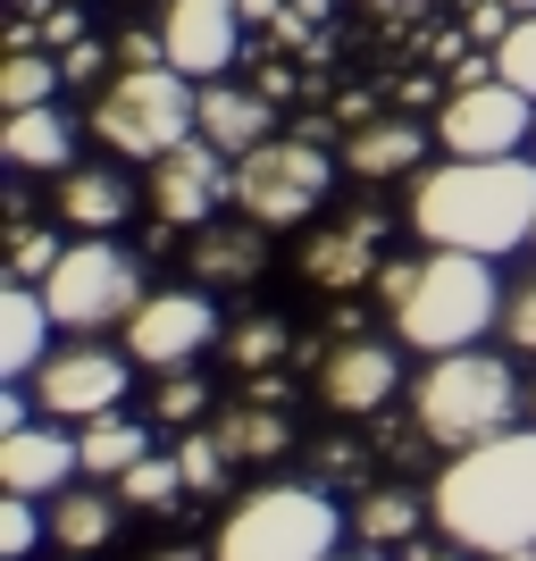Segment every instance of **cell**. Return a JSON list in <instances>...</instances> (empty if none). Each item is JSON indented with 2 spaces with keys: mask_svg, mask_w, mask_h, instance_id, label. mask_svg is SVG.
<instances>
[{
  "mask_svg": "<svg viewBox=\"0 0 536 561\" xmlns=\"http://www.w3.org/2000/svg\"><path fill=\"white\" fill-rule=\"evenodd\" d=\"M411 234L420 243H444V252H520L536 234V160L528 151H494V160H453L427 168L411 185Z\"/></svg>",
  "mask_w": 536,
  "mask_h": 561,
  "instance_id": "cell-1",
  "label": "cell"
},
{
  "mask_svg": "<svg viewBox=\"0 0 536 561\" xmlns=\"http://www.w3.org/2000/svg\"><path fill=\"white\" fill-rule=\"evenodd\" d=\"M427 519L478 561L536 545V427H503L487 445L453 453L444 478L427 486Z\"/></svg>",
  "mask_w": 536,
  "mask_h": 561,
  "instance_id": "cell-2",
  "label": "cell"
},
{
  "mask_svg": "<svg viewBox=\"0 0 536 561\" xmlns=\"http://www.w3.org/2000/svg\"><path fill=\"white\" fill-rule=\"evenodd\" d=\"M377 302H386L395 344H420V352H461L487 328H503V277H494V260L444 252V243H427L420 260L377 268Z\"/></svg>",
  "mask_w": 536,
  "mask_h": 561,
  "instance_id": "cell-3",
  "label": "cell"
},
{
  "mask_svg": "<svg viewBox=\"0 0 536 561\" xmlns=\"http://www.w3.org/2000/svg\"><path fill=\"white\" fill-rule=\"evenodd\" d=\"M411 420H420L427 445L469 453V445H487V436H503V427L528 420V386L512 377L503 352H478V344L427 352L420 386H411Z\"/></svg>",
  "mask_w": 536,
  "mask_h": 561,
  "instance_id": "cell-4",
  "label": "cell"
},
{
  "mask_svg": "<svg viewBox=\"0 0 536 561\" xmlns=\"http://www.w3.org/2000/svg\"><path fill=\"white\" fill-rule=\"evenodd\" d=\"M93 135L110 142L117 160H160L185 135H202V93L185 68H117L93 93Z\"/></svg>",
  "mask_w": 536,
  "mask_h": 561,
  "instance_id": "cell-5",
  "label": "cell"
},
{
  "mask_svg": "<svg viewBox=\"0 0 536 561\" xmlns=\"http://www.w3.org/2000/svg\"><path fill=\"white\" fill-rule=\"evenodd\" d=\"M344 519L319 486H252L218 519L210 561H335Z\"/></svg>",
  "mask_w": 536,
  "mask_h": 561,
  "instance_id": "cell-6",
  "label": "cell"
},
{
  "mask_svg": "<svg viewBox=\"0 0 536 561\" xmlns=\"http://www.w3.org/2000/svg\"><path fill=\"white\" fill-rule=\"evenodd\" d=\"M43 302H50V319L68 335L126 328L142 310V260L126 252V243H110V234H84V243H68L59 268L43 277Z\"/></svg>",
  "mask_w": 536,
  "mask_h": 561,
  "instance_id": "cell-7",
  "label": "cell"
},
{
  "mask_svg": "<svg viewBox=\"0 0 536 561\" xmlns=\"http://www.w3.org/2000/svg\"><path fill=\"white\" fill-rule=\"evenodd\" d=\"M335 160L319 151V135H269L252 151H235V210L260 227H303L327 202Z\"/></svg>",
  "mask_w": 536,
  "mask_h": 561,
  "instance_id": "cell-8",
  "label": "cell"
},
{
  "mask_svg": "<svg viewBox=\"0 0 536 561\" xmlns=\"http://www.w3.org/2000/svg\"><path fill=\"white\" fill-rule=\"evenodd\" d=\"M436 142L453 160H494V151H520L536 142V93L503 84V76H478V84H453L436 110Z\"/></svg>",
  "mask_w": 536,
  "mask_h": 561,
  "instance_id": "cell-9",
  "label": "cell"
},
{
  "mask_svg": "<svg viewBox=\"0 0 536 561\" xmlns=\"http://www.w3.org/2000/svg\"><path fill=\"white\" fill-rule=\"evenodd\" d=\"M135 369H142L135 352H110V344H50V360L34 369V411L59 427H84V420L126 402V377Z\"/></svg>",
  "mask_w": 536,
  "mask_h": 561,
  "instance_id": "cell-10",
  "label": "cell"
},
{
  "mask_svg": "<svg viewBox=\"0 0 536 561\" xmlns=\"http://www.w3.org/2000/svg\"><path fill=\"white\" fill-rule=\"evenodd\" d=\"M218 202H235V168H227V151H218L210 135H185L176 151L151 160V210H160L168 227H185V234L210 227Z\"/></svg>",
  "mask_w": 536,
  "mask_h": 561,
  "instance_id": "cell-11",
  "label": "cell"
},
{
  "mask_svg": "<svg viewBox=\"0 0 536 561\" xmlns=\"http://www.w3.org/2000/svg\"><path fill=\"white\" fill-rule=\"evenodd\" d=\"M117 335H126V352L142 369H185L202 344H218V310L202 285H176V294H142V310Z\"/></svg>",
  "mask_w": 536,
  "mask_h": 561,
  "instance_id": "cell-12",
  "label": "cell"
},
{
  "mask_svg": "<svg viewBox=\"0 0 536 561\" xmlns=\"http://www.w3.org/2000/svg\"><path fill=\"white\" fill-rule=\"evenodd\" d=\"M243 0H168V68H185V76H227L235 68V43H243Z\"/></svg>",
  "mask_w": 536,
  "mask_h": 561,
  "instance_id": "cell-13",
  "label": "cell"
},
{
  "mask_svg": "<svg viewBox=\"0 0 536 561\" xmlns=\"http://www.w3.org/2000/svg\"><path fill=\"white\" fill-rule=\"evenodd\" d=\"M84 478V453H76V436L59 420H25V427H0V486L9 494H34V503H50L59 486H76Z\"/></svg>",
  "mask_w": 536,
  "mask_h": 561,
  "instance_id": "cell-14",
  "label": "cell"
},
{
  "mask_svg": "<svg viewBox=\"0 0 536 561\" xmlns=\"http://www.w3.org/2000/svg\"><path fill=\"white\" fill-rule=\"evenodd\" d=\"M395 386H402V352L395 344H335L319 360V402L335 411V420H369V411H386L395 402Z\"/></svg>",
  "mask_w": 536,
  "mask_h": 561,
  "instance_id": "cell-15",
  "label": "cell"
},
{
  "mask_svg": "<svg viewBox=\"0 0 536 561\" xmlns=\"http://www.w3.org/2000/svg\"><path fill=\"white\" fill-rule=\"evenodd\" d=\"M269 234L277 227H260V218H210V227H193L185 260H193V277L202 285H252L260 268H269Z\"/></svg>",
  "mask_w": 536,
  "mask_h": 561,
  "instance_id": "cell-16",
  "label": "cell"
},
{
  "mask_svg": "<svg viewBox=\"0 0 536 561\" xmlns=\"http://www.w3.org/2000/svg\"><path fill=\"white\" fill-rule=\"evenodd\" d=\"M50 302H43V285H25L9 277V294H0V377H34L50 360Z\"/></svg>",
  "mask_w": 536,
  "mask_h": 561,
  "instance_id": "cell-17",
  "label": "cell"
},
{
  "mask_svg": "<svg viewBox=\"0 0 536 561\" xmlns=\"http://www.w3.org/2000/svg\"><path fill=\"white\" fill-rule=\"evenodd\" d=\"M59 218H68L76 234H110V227L135 218V193H126L117 168H68V176H59Z\"/></svg>",
  "mask_w": 536,
  "mask_h": 561,
  "instance_id": "cell-18",
  "label": "cell"
},
{
  "mask_svg": "<svg viewBox=\"0 0 536 561\" xmlns=\"http://www.w3.org/2000/svg\"><path fill=\"white\" fill-rule=\"evenodd\" d=\"M202 135L218 142V151H252V142L277 135V110H269V93H243V84H202Z\"/></svg>",
  "mask_w": 536,
  "mask_h": 561,
  "instance_id": "cell-19",
  "label": "cell"
},
{
  "mask_svg": "<svg viewBox=\"0 0 536 561\" xmlns=\"http://www.w3.org/2000/svg\"><path fill=\"white\" fill-rule=\"evenodd\" d=\"M68 151H76L68 110L34 101V110H9V117H0V160H9V168H68Z\"/></svg>",
  "mask_w": 536,
  "mask_h": 561,
  "instance_id": "cell-20",
  "label": "cell"
},
{
  "mask_svg": "<svg viewBox=\"0 0 536 561\" xmlns=\"http://www.w3.org/2000/svg\"><path fill=\"white\" fill-rule=\"evenodd\" d=\"M117 503H126V494H101L93 478H84V486H59V494H50V545L101 553V545L117 537Z\"/></svg>",
  "mask_w": 536,
  "mask_h": 561,
  "instance_id": "cell-21",
  "label": "cell"
},
{
  "mask_svg": "<svg viewBox=\"0 0 536 561\" xmlns=\"http://www.w3.org/2000/svg\"><path fill=\"white\" fill-rule=\"evenodd\" d=\"M420 126L411 117H369V126H352L344 142V168L352 176H402V168H420Z\"/></svg>",
  "mask_w": 536,
  "mask_h": 561,
  "instance_id": "cell-22",
  "label": "cell"
},
{
  "mask_svg": "<svg viewBox=\"0 0 536 561\" xmlns=\"http://www.w3.org/2000/svg\"><path fill=\"white\" fill-rule=\"evenodd\" d=\"M218 445H227V461H285V445H294V427H285V411L277 402H235V411H218V427H210Z\"/></svg>",
  "mask_w": 536,
  "mask_h": 561,
  "instance_id": "cell-23",
  "label": "cell"
},
{
  "mask_svg": "<svg viewBox=\"0 0 536 561\" xmlns=\"http://www.w3.org/2000/svg\"><path fill=\"white\" fill-rule=\"evenodd\" d=\"M303 277H319L327 294H344V285L377 277V227L361 218V227H335V234H319V243L303 252Z\"/></svg>",
  "mask_w": 536,
  "mask_h": 561,
  "instance_id": "cell-24",
  "label": "cell"
},
{
  "mask_svg": "<svg viewBox=\"0 0 536 561\" xmlns=\"http://www.w3.org/2000/svg\"><path fill=\"white\" fill-rule=\"evenodd\" d=\"M76 453H84V478H126V469L151 453V436H142L126 411H101V420L76 427Z\"/></svg>",
  "mask_w": 536,
  "mask_h": 561,
  "instance_id": "cell-25",
  "label": "cell"
},
{
  "mask_svg": "<svg viewBox=\"0 0 536 561\" xmlns=\"http://www.w3.org/2000/svg\"><path fill=\"white\" fill-rule=\"evenodd\" d=\"M59 84H68V68H59L50 50L9 43V59H0V110H34V101H50Z\"/></svg>",
  "mask_w": 536,
  "mask_h": 561,
  "instance_id": "cell-26",
  "label": "cell"
},
{
  "mask_svg": "<svg viewBox=\"0 0 536 561\" xmlns=\"http://www.w3.org/2000/svg\"><path fill=\"white\" fill-rule=\"evenodd\" d=\"M352 537H361V545H402V537H420V494H411V486H377V494H361Z\"/></svg>",
  "mask_w": 536,
  "mask_h": 561,
  "instance_id": "cell-27",
  "label": "cell"
},
{
  "mask_svg": "<svg viewBox=\"0 0 536 561\" xmlns=\"http://www.w3.org/2000/svg\"><path fill=\"white\" fill-rule=\"evenodd\" d=\"M117 494H126L135 512H168V503L185 494V461H151V453H142V461L117 478Z\"/></svg>",
  "mask_w": 536,
  "mask_h": 561,
  "instance_id": "cell-28",
  "label": "cell"
},
{
  "mask_svg": "<svg viewBox=\"0 0 536 561\" xmlns=\"http://www.w3.org/2000/svg\"><path fill=\"white\" fill-rule=\"evenodd\" d=\"M218 344H227V360H235V369H269V360L285 352V319H235V328L218 335Z\"/></svg>",
  "mask_w": 536,
  "mask_h": 561,
  "instance_id": "cell-29",
  "label": "cell"
},
{
  "mask_svg": "<svg viewBox=\"0 0 536 561\" xmlns=\"http://www.w3.org/2000/svg\"><path fill=\"white\" fill-rule=\"evenodd\" d=\"M210 411V394H202V377L193 369H160V394H151V420H168V427H193Z\"/></svg>",
  "mask_w": 536,
  "mask_h": 561,
  "instance_id": "cell-30",
  "label": "cell"
},
{
  "mask_svg": "<svg viewBox=\"0 0 536 561\" xmlns=\"http://www.w3.org/2000/svg\"><path fill=\"white\" fill-rule=\"evenodd\" d=\"M494 76L520 84V93H536V9H528V18H512V34L494 43Z\"/></svg>",
  "mask_w": 536,
  "mask_h": 561,
  "instance_id": "cell-31",
  "label": "cell"
},
{
  "mask_svg": "<svg viewBox=\"0 0 536 561\" xmlns=\"http://www.w3.org/2000/svg\"><path fill=\"white\" fill-rule=\"evenodd\" d=\"M43 537H50V512H34V494H9V503H0V553L25 561Z\"/></svg>",
  "mask_w": 536,
  "mask_h": 561,
  "instance_id": "cell-32",
  "label": "cell"
},
{
  "mask_svg": "<svg viewBox=\"0 0 536 561\" xmlns=\"http://www.w3.org/2000/svg\"><path fill=\"white\" fill-rule=\"evenodd\" d=\"M59 234H43V227H18V243H9V277H25V285H43L50 268H59Z\"/></svg>",
  "mask_w": 536,
  "mask_h": 561,
  "instance_id": "cell-33",
  "label": "cell"
},
{
  "mask_svg": "<svg viewBox=\"0 0 536 561\" xmlns=\"http://www.w3.org/2000/svg\"><path fill=\"white\" fill-rule=\"evenodd\" d=\"M176 461H185V494H218V478H227V445L218 436H185Z\"/></svg>",
  "mask_w": 536,
  "mask_h": 561,
  "instance_id": "cell-34",
  "label": "cell"
},
{
  "mask_svg": "<svg viewBox=\"0 0 536 561\" xmlns=\"http://www.w3.org/2000/svg\"><path fill=\"white\" fill-rule=\"evenodd\" d=\"M503 344L536 360V277H520L512 294H503Z\"/></svg>",
  "mask_w": 536,
  "mask_h": 561,
  "instance_id": "cell-35",
  "label": "cell"
},
{
  "mask_svg": "<svg viewBox=\"0 0 536 561\" xmlns=\"http://www.w3.org/2000/svg\"><path fill=\"white\" fill-rule=\"evenodd\" d=\"M25 43H50V50H68V43H84V9H43V18H34V34H25Z\"/></svg>",
  "mask_w": 536,
  "mask_h": 561,
  "instance_id": "cell-36",
  "label": "cell"
},
{
  "mask_svg": "<svg viewBox=\"0 0 536 561\" xmlns=\"http://www.w3.org/2000/svg\"><path fill=\"white\" fill-rule=\"evenodd\" d=\"M160 59H168V34H151V25L117 34V68H160Z\"/></svg>",
  "mask_w": 536,
  "mask_h": 561,
  "instance_id": "cell-37",
  "label": "cell"
},
{
  "mask_svg": "<svg viewBox=\"0 0 536 561\" xmlns=\"http://www.w3.org/2000/svg\"><path fill=\"white\" fill-rule=\"evenodd\" d=\"M59 68H68V84H84V76L110 68V50H101V43H68V50H59Z\"/></svg>",
  "mask_w": 536,
  "mask_h": 561,
  "instance_id": "cell-38",
  "label": "cell"
},
{
  "mask_svg": "<svg viewBox=\"0 0 536 561\" xmlns=\"http://www.w3.org/2000/svg\"><path fill=\"white\" fill-rule=\"evenodd\" d=\"M243 18H252V25H269V18H285V9H277V0H243Z\"/></svg>",
  "mask_w": 536,
  "mask_h": 561,
  "instance_id": "cell-39",
  "label": "cell"
},
{
  "mask_svg": "<svg viewBox=\"0 0 536 561\" xmlns=\"http://www.w3.org/2000/svg\"><path fill=\"white\" fill-rule=\"evenodd\" d=\"M427 561H478V553H469V545H453V553H427Z\"/></svg>",
  "mask_w": 536,
  "mask_h": 561,
  "instance_id": "cell-40",
  "label": "cell"
},
{
  "mask_svg": "<svg viewBox=\"0 0 536 561\" xmlns=\"http://www.w3.org/2000/svg\"><path fill=\"white\" fill-rule=\"evenodd\" d=\"M528 427H536V386H528Z\"/></svg>",
  "mask_w": 536,
  "mask_h": 561,
  "instance_id": "cell-41",
  "label": "cell"
},
{
  "mask_svg": "<svg viewBox=\"0 0 536 561\" xmlns=\"http://www.w3.org/2000/svg\"><path fill=\"white\" fill-rule=\"evenodd\" d=\"M512 9H520V18H528V9H536V0H512Z\"/></svg>",
  "mask_w": 536,
  "mask_h": 561,
  "instance_id": "cell-42",
  "label": "cell"
},
{
  "mask_svg": "<svg viewBox=\"0 0 536 561\" xmlns=\"http://www.w3.org/2000/svg\"><path fill=\"white\" fill-rule=\"evenodd\" d=\"M335 561H369V553H335Z\"/></svg>",
  "mask_w": 536,
  "mask_h": 561,
  "instance_id": "cell-43",
  "label": "cell"
},
{
  "mask_svg": "<svg viewBox=\"0 0 536 561\" xmlns=\"http://www.w3.org/2000/svg\"><path fill=\"white\" fill-rule=\"evenodd\" d=\"M76 561H93V553H76Z\"/></svg>",
  "mask_w": 536,
  "mask_h": 561,
  "instance_id": "cell-44",
  "label": "cell"
},
{
  "mask_svg": "<svg viewBox=\"0 0 536 561\" xmlns=\"http://www.w3.org/2000/svg\"><path fill=\"white\" fill-rule=\"evenodd\" d=\"M528 243H536V234H528Z\"/></svg>",
  "mask_w": 536,
  "mask_h": 561,
  "instance_id": "cell-45",
  "label": "cell"
}]
</instances>
